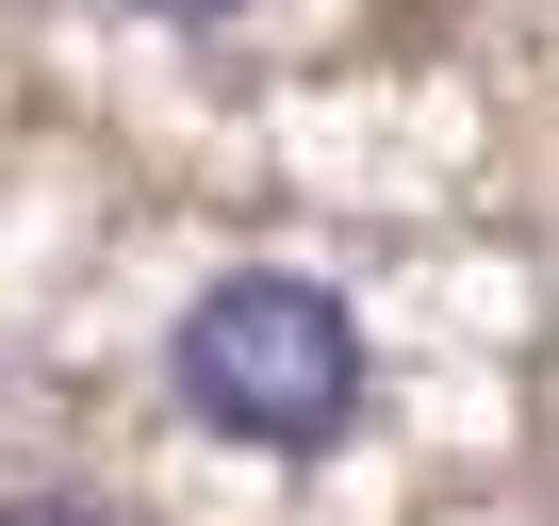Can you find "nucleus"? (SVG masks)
<instances>
[{"mask_svg": "<svg viewBox=\"0 0 559 526\" xmlns=\"http://www.w3.org/2000/svg\"><path fill=\"white\" fill-rule=\"evenodd\" d=\"M0 526H116V510H83V493H0Z\"/></svg>", "mask_w": 559, "mask_h": 526, "instance_id": "obj_2", "label": "nucleus"}, {"mask_svg": "<svg viewBox=\"0 0 559 526\" xmlns=\"http://www.w3.org/2000/svg\"><path fill=\"white\" fill-rule=\"evenodd\" d=\"M165 395L214 444H247V461H330L362 428V395H379V346H362V313L330 280L230 263V280L181 297V330H165Z\"/></svg>", "mask_w": 559, "mask_h": 526, "instance_id": "obj_1", "label": "nucleus"}, {"mask_svg": "<svg viewBox=\"0 0 559 526\" xmlns=\"http://www.w3.org/2000/svg\"><path fill=\"white\" fill-rule=\"evenodd\" d=\"M132 17H181V34H198V17H247V0H132Z\"/></svg>", "mask_w": 559, "mask_h": 526, "instance_id": "obj_3", "label": "nucleus"}]
</instances>
